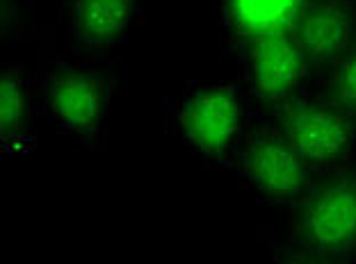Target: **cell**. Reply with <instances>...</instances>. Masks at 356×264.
Returning a JSON list of instances; mask_svg holds the SVG:
<instances>
[{
  "instance_id": "1",
  "label": "cell",
  "mask_w": 356,
  "mask_h": 264,
  "mask_svg": "<svg viewBox=\"0 0 356 264\" xmlns=\"http://www.w3.org/2000/svg\"><path fill=\"white\" fill-rule=\"evenodd\" d=\"M299 233L320 255L356 249V175H336L306 191L299 205Z\"/></svg>"
},
{
  "instance_id": "3",
  "label": "cell",
  "mask_w": 356,
  "mask_h": 264,
  "mask_svg": "<svg viewBox=\"0 0 356 264\" xmlns=\"http://www.w3.org/2000/svg\"><path fill=\"white\" fill-rule=\"evenodd\" d=\"M178 121L194 148L206 155H222L240 132V98L231 87H208L183 103Z\"/></svg>"
},
{
  "instance_id": "5",
  "label": "cell",
  "mask_w": 356,
  "mask_h": 264,
  "mask_svg": "<svg viewBox=\"0 0 356 264\" xmlns=\"http://www.w3.org/2000/svg\"><path fill=\"white\" fill-rule=\"evenodd\" d=\"M245 171L265 196L288 201L306 194L309 169L286 137L261 134L247 148Z\"/></svg>"
},
{
  "instance_id": "4",
  "label": "cell",
  "mask_w": 356,
  "mask_h": 264,
  "mask_svg": "<svg viewBox=\"0 0 356 264\" xmlns=\"http://www.w3.org/2000/svg\"><path fill=\"white\" fill-rule=\"evenodd\" d=\"M306 60L290 32L249 39V76L261 100L277 103L295 89Z\"/></svg>"
},
{
  "instance_id": "11",
  "label": "cell",
  "mask_w": 356,
  "mask_h": 264,
  "mask_svg": "<svg viewBox=\"0 0 356 264\" xmlns=\"http://www.w3.org/2000/svg\"><path fill=\"white\" fill-rule=\"evenodd\" d=\"M331 98L336 107H341L347 114H356V46L345 53V58L338 62L334 82H331Z\"/></svg>"
},
{
  "instance_id": "12",
  "label": "cell",
  "mask_w": 356,
  "mask_h": 264,
  "mask_svg": "<svg viewBox=\"0 0 356 264\" xmlns=\"http://www.w3.org/2000/svg\"><path fill=\"white\" fill-rule=\"evenodd\" d=\"M288 264H334L325 260L322 255H299V258H293Z\"/></svg>"
},
{
  "instance_id": "6",
  "label": "cell",
  "mask_w": 356,
  "mask_h": 264,
  "mask_svg": "<svg viewBox=\"0 0 356 264\" xmlns=\"http://www.w3.org/2000/svg\"><path fill=\"white\" fill-rule=\"evenodd\" d=\"M290 35L304 55L306 67H325V64L341 62L350 51V12L338 3L309 5L297 19Z\"/></svg>"
},
{
  "instance_id": "8",
  "label": "cell",
  "mask_w": 356,
  "mask_h": 264,
  "mask_svg": "<svg viewBox=\"0 0 356 264\" xmlns=\"http://www.w3.org/2000/svg\"><path fill=\"white\" fill-rule=\"evenodd\" d=\"M135 0H71V28L80 44L108 46L133 21Z\"/></svg>"
},
{
  "instance_id": "9",
  "label": "cell",
  "mask_w": 356,
  "mask_h": 264,
  "mask_svg": "<svg viewBox=\"0 0 356 264\" xmlns=\"http://www.w3.org/2000/svg\"><path fill=\"white\" fill-rule=\"evenodd\" d=\"M306 0H229V19L240 35L261 37L293 32Z\"/></svg>"
},
{
  "instance_id": "2",
  "label": "cell",
  "mask_w": 356,
  "mask_h": 264,
  "mask_svg": "<svg viewBox=\"0 0 356 264\" xmlns=\"http://www.w3.org/2000/svg\"><path fill=\"white\" fill-rule=\"evenodd\" d=\"M279 118L283 137L306 169H327L336 164L352 143V121L347 112L336 105L290 103L281 107Z\"/></svg>"
},
{
  "instance_id": "10",
  "label": "cell",
  "mask_w": 356,
  "mask_h": 264,
  "mask_svg": "<svg viewBox=\"0 0 356 264\" xmlns=\"http://www.w3.org/2000/svg\"><path fill=\"white\" fill-rule=\"evenodd\" d=\"M28 116V94L26 85L19 73L14 71H3L0 78V132L3 139L14 137L26 125Z\"/></svg>"
},
{
  "instance_id": "7",
  "label": "cell",
  "mask_w": 356,
  "mask_h": 264,
  "mask_svg": "<svg viewBox=\"0 0 356 264\" xmlns=\"http://www.w3.org/2000/svg\"><path fill=\"white\" fill-rule=\"evenodd\" d=\"M48 107L62 125L92 130L108 112V87L89 71H62L48 82Z\"/></svg>"
}]
</instances>
